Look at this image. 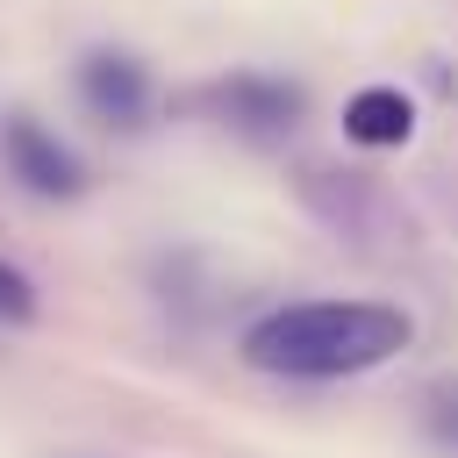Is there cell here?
I'll return each mask as SVG.
<instances>
[{
  "instance_id": "obj_2",
  "label": "cell",
  "mask_w": 458,
  "mask_h": 458,
  "mask_svg": "<svg viewBox=\"0 0 458 458\" xmlns=\"http://www.w3.org/2000/svg\"><path fill=\"white\" fill-rule=\"evenodd\" d=\"M193 107L208 122H222L229 136L243 143H286L301 129V86L293 79H272V72H229V79H208L193 86Z\"/></svg>"
},
{
  "instance_id": "obj_7",
  "label": "cell",
  "mask_w": 458,
  "mask_h": 458,
  "mask_svg": "<svg viewBox=\"0 0 458 458\" xmlns=\"http://www.w3.org/2000/svg\"><path fill=\"white\" fill-rule=\"evenodd\" d=\"M21 322H36V286L21 265L0 258V329H21Z\"/></svg>"
},
{
  "instance_id": "obj_6",
  "label": "cell",
  "mask_w": 458,
  "mask_h": 458,
  "mask_svg": "<svg viewBox=\"0 0 458 458\" xmlns=\"http://www.w3.org/2000/svg\"><path fill=\"white\" fill-rule=\"evenodd\" d=\"M422 437H429L437 451H451V458H458V379L429 386V401H422Z\"/></svg>"
},
{
  "instance_id": "obj_1",
  "label": "cell",
  "mask_w": 458,
  "mask_h": 458,
  "mask_svg": "<svg viewBox=\"0 0 458 458\" xmlns=\"http://www.w3.org/2000/svg\"><path fill=\"white\" fill-rule=\"evenodd\" d=\"M415 344L394 301H286L243 329V365L272 379H358Z\"/></svg>"
},
{
  "instance_id": "obj_5",
  "label": "cell",
  "mask_w": 458,
  "mask_h": 458,
  "mask_svg": "<svg viewBox=\"0 0 458 458\" xmlns=\"http://www.w3.org/2000/svg\"><path fill=\"white\" fill-rule=\"evenodd\" d=\"M344 136L365 143V150L408 143V136H415V100H408L401 86H358V93L344 100Z\"/></svg>"
},
{
  "instance_id": "obj_3",
  "label": "cell",
  "mask_w": 458,
  "mask_h": 458,
  "mask_svg": "<svg viewBox=\"0 0 458 458\" xmlns=\"http://www.w3.org/2000/svg\"><path fill=\"white\" fill-rule=\"evenodd\" d=\"M0 165H7L36 200H79V193H86V165H79V150H72L50 122H36L29 107L0 114Z\"/></svg>"
},
{
  "instance_id": "obj_4",
  "label": "cell",
  "mask_w": 458,
  "mask_h": 458,
  "mask_svg": "<svg viewBox=\"0 0 458 458\" xmlns=\"http://www.w3.org/2000/svg\"><path fill=\"white\" fill-rule=\"evenodd\" d=\"M79 100H86V114L100 129L136 136L150 122V107H157V86H150L143 57H129V50H86L79 57Z\"/></svg>"
}]
</instances>
